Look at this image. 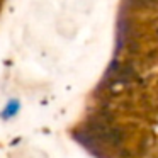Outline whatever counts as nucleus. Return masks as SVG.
I'll use <instances>...</instances> for the list:
<instances>
[{
	"label": "nucleus",
	"mask_w": 158,
	"mask_h": 158,
	"mask_svg": "<svg viewBox=\"0 0 158 158\" xmlns=\"http://www.w3.org/2000/svg\"><path fill=\"white\" fill-rule=\"evenodd\" d=\"M17 107H19V104H17V102H12L10 106L7 107V110L4 112V116H5V117H9V116H12V114H15V112H17Z\"/></svg>",
	"instance_id": "obj_1"
}]
</instances>
